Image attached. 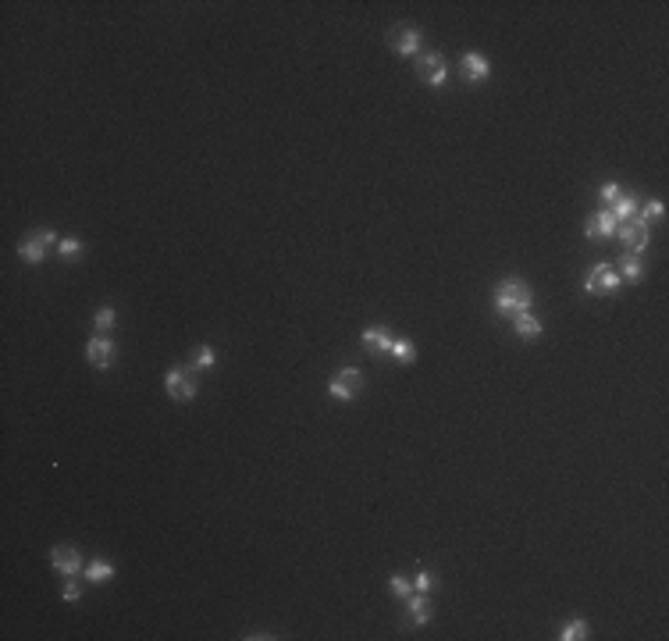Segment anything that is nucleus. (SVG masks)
<instances>
[{
  "label": "nucleus",
  "instance_id": "nucleus-1",
  "mask_svg": "<svg viewBox=\"0 0 669 641\" xmlns=\"http://www.w3.org/2000/svg\"><path fill=\"white\" fill-rule=\"evenodd\" d=\"M495 299V310L499 314H520V310H531V303H534V292L524 278H502L492 292Z\"/></svg>",
  "mask_w": 669,
  "mask_h": 641
},
{
  "label": "nucleus",
  "instance_id": "nucleus-2",
  "mask_svg": "<svg viewBox=\"0 0 669 641\" xmlns=\"http://www.w3.org/2000/svg\"><path fill=\"white\" fill-rule=\"evenodd\" d=\"M620 289V274L613 267V260H598L591 271H588V278H584V292H595V296H609Z\"/></svg>",
  "mask_w": 669,
  "mask_h": 641
},
{
  "label": "nucleus",
  "instance_id": "nucleus-3",
  "mask_svg": "<svg viewBox=\"0 0 669 641\" xmlns=\"http://www.w3.org/2000/svg\"><path fill=\"white\" fill-rule=\"evenodd\" d=\"M417 75H420V82H428V86H445V79H449V65H445V57L442 54H435V50H424V54H417Z\"/></svg>",
  "mask_w": 669,
  "mask_h": 641
},
{
  "label": "nucleus",
  "instance_id": "nucleus-4",
  "mask_svg": "<svg viewBox=\"0 0 669 641\" xmlns=\"http://www.w3.org/2000/svg\"><path fill=\"white\" fill-rule=\"evenodd\" d=\"M164 388L171 399L186 403V399H196V381H193V367H171L164 374Z\"/></svg>",
  "mask_w": 669,
  "mask_h": 641
},
{
  "label": "nucleus",
  "instance_id": "nucleus-5",
  "mask_svg": "<svg viewBox=\"0 0 669 641\" xmlns=\"http://www.w3.org/2000/svg\"><path fill=\"white\" fill-rule=\"evenodd\" d=\"M54 242H61L54 232H47V228H40V232H33L29 239H22V246H18V257L25 260V264H43V257H47V246H54Z\"/></svg>",
  "mask_w": 669,
  "mask_h": 641
},
{
  "label": "nucleus",
  "instance_id": "nucleus-6",
  "mask_svg": "<svg viewBox=\"0 0 669 641\" xmlns=\"http://www.w3.org/2000/svg\"><path fill=\"white\" fill-rule=\"evenodd\" d=\"M613 235H620V242L627 246V253H641V250H648V225L645 221H623V225H616V232Z\"/></svg>",
  "mask_w": 669,
  "mask_h": 641
},
{
  "label": "nucleus",
  "instance_id": "nucleus-7",
  "mask_svg": "<svg viewBox=\"0 0 669 641\" xmlns=\"http://www.w3.org/2000/svg\"><path fill=\"white\" fill-rule=\"evenodd\" d=\"M388 43L395 54H403V57H417L420 54V29L413 25H399V29H392L388 33Z\"/></svg>",
  "mask_w": 669,
  "mask_h": 641
},
{
  "label": "nucleus",
  "instance_id": "nucleus-8",
  "mask_svg": "<svg viewBox=\"0 0 669 641\" xmlns=\"http://www.w3.org/2000/svg\"><path fill=\"white\" fill-rule=\"evenodd\" d=\"M50 567L61 573V577H75L79 567H82V553L75 545H57L54 553H50Z\"/></svg>",
  "mask_w": 669,
  "mask_h": 641
},
{
  "label": "nucleus",
  "instance_id": "nucleus-9",
  "mask_svg": "<svg viewBox=\"0 0 669 641\" xmlns=\"http://www.w3.org/2000/svg\"><path fill=\"white\" fill-rule=\"evenodd\" d=\"M86 360L93 363V367L107 371L111 363H114V342H111V335H97V339H89V342H86Z\"/></svg>",
  "mask_w": 669,
  "mask_h": 641
},
{
  "label": "nucleus",
  "instance_id": "nucleus-10",
  "mask_svg": "<svg viewBox=\"0 0 669 641\" xmlns=\"http://www.w3.org/2000/svg\"><path fill=\"white\" fill-rule=\"evenodd\" d=\"M460 65H463V79H470V82H484L492 75V65H488V57H484L481 50H467Z\"/></svg>",
  "mask_w": 669,
  "mask_h": 641
},
{
  "label": "nucleus",
  "instance_id": "nucleus-11",
  "mask_svg": "<svg viewBox=\"0 0 669 641\" xmlns=\"http://www.w3.org/2000/svg\"><path fill=\"white\" fill-rule=\"evenodd\" d=\"M616 218H613V210L609 207H602L598 214H595V218H588L584 221V232H588V239H609L613 232H616Z\"/></svg>",
  "mask_w": 669,
  "mask_h": 641
},
{
  "label": "nucleus",
  "instance_id": "nucleus-12",
  "mask_svg": "<svg viewBox=\"0 0 669 641\" xmlns=\"http://www.w3.org/2000/svg\"><path fill=\"white\" fill-rule=\"evenodd\" d=\"M360 342L367 346L374 356H388L392 335H388V328H381V324H378V328H367V331H363V335H360Z\"/></svg>",
  "mask_w": 669,
  "mask_h": 641
},
{
  "label": "nucleus",
  "instance_id": "nucleus-13",
  "mask_svg": "<svg viewBox=\"0 0 669 641\" xmlns=\"http://www.w3.org/2000/svg\"><path fill=\"white\" fill-rule=\"evenodd\" d=\"M513 328H516V335H524V339H538V335H541V321L531 310L513 314Z\"/></svg>",
  "mask_w": 669,
  "mask_h": 641
},
{
  "label": "nucleus",
  "instance_id": "nucleus-14",
  "mask_svg": "<svg viewBox=\"0 0 669 641\" xmlns=\"http://www.w3.org/2000/svg\"><path fill=\"white\" fill-rule=\"evenodd\" d=\"M406 606H410V620H413V624H428V620H431V599L424 595V592H420V595H410Z\"/></svg>",
  "mask_w": 669,
  "mask_h": 641
},
{
  "label": "nucleus",
  "instance_id": "nucleus-15",
  "mask_svg": "<svg viewBox=\"0 0 669 641\" xmlns=\"http://www.w3.org/2000/svg\"><path fill=\"white\" fill-rule=\"evenodd\" d=\"M609 210H613V218L623 225V221H630L634 218V214H637V200L630 196V193H620L613 203H609Z\"/></svg>",
  "mask_w": 669,
  "mask_h": 641
},
{
  "label": "nucleus",
  "instance_id": "nucleus-16",
  "mask_svg": "<svg viewBox=\"0 0 669 641\" xmlns=\"http://www.w3.org/2000/svg\"><path fill=\"white\" fill-rule=\"evenodd\" d=\"M641 274H645V264H641V257H637V253H623V257H620V278H623V282H637Z\"/></svg>",
  "mask_w": 669,
  "mask_h": 641
},
{
  "label": "nucleus",
  "instance_id": "nucleus-17",
  "mask_svg": "<svg viewBox=\"0 0 669 641\" xmlns=\"http://www.w3.org/2000/svg\"><path fill=\"white\" fill-rule=\"evenodd\" d=\"M388 356H395L399 363H413V356H417V349H413V342L410 339H403V335H392V346H388Z\"/></svg>",
  "mask_w": 669,
  "mask_h": 641
},
{
  "label": "nucleus",
  "instance_id": "nucleus-18",
  "mask_svg": "<svg viewBox=\"0 0 669 641\" xmlns=\"http://www.w3.org/2000/svg\"><path fill=\"white\" fill-rule=\"evenodd\" d=\"M86 577H89L93 585H104V581H111V577H114V563H107V560H93V563L86 567Z\"/></svg>",
  "mask_w": 669,
  "mask_h": 641
},
{
  "label": "nucleus",
  "instance_id": "nucleus-19",
  "mask_svg": "<svg viewBox=\"0 0 669 641\" xmlns=\"http://www.w3.org/2000/svg\"><path fill=\"white\" fill-rule=\"evenodd\" d=\"M581 638H588V620H570V624H563L559 641H581Z\"/></svg>",
  "mask_w": 669,
  "mask_h": 641
},
{
  "label": "nucleus",
  "instance_id": "nucleus-20",
  "mask_svg": "<svg viewBox=\"0 0 669 641\" xmlns=\"http://www.w3.org/2000/svg\"><path fill=\"white\" fill-rule=\"evenodd\" d=\"M189 367H193V371H207V367H214V346H200Z\"/></svg>",
  "mask_w": 669,
  "mask_h": 641
},
{
  "label": "nucleus",
  "instance_id": "nucleus-21",
  "mask_svg": "<svg viewBox=\"0 0 669 641\" xmlns=\"http://www.w3.org/2000/svg\"><path fill=\"white\" fill-rule=\"evenodd\" d=\"M328 392H331V399H339V403H349L353 395H356V388H349L346 381H339V378H331L328 381Z\"/></svg>",
  "mask_w": 669,
  "mask_h": 641
},
{
  "label": "nucleus",
  "instance_id": "nucleus-22",
  "mask_svg": "<svg viewBox=\"0 0 669 641\" xmlns=\"http://www.w3.org/2000/svg\"><path fill=\"white\" fill-rule=\"evenodd\" d=\"M662 214H666V203H662V200H648V203L641 207V218H637V221L652 225V221H659V218H662Z\"/></svg>",
  "mask_w": 669,
  "mask_h": 641
},
{
  "label": "nucleus",
  "instance_id": "nucleus-23",
  "mask_svg": "<svg viewBox=\"0 0 669 641\" xmlns=\"http://www.w3.org/2000/svg\"><path fill=\"white\" fill-rule=\"evenodd\" d=\"M388 588H392V595H399V599H410V595H413V581H406L403 573H392V577H388Z\"/></svg>",
  "mask_w": 669,
  "mask_h": 641
},
{
  "label": "nucleus",
  "instance_id": "nucleus-24",
  "mask_svg": "<svg viewBox=\"0 0 669 641\" xmlns=\"http://www.w3.org/2000/svg\"><path fill=\"white\" fill-rule=\"evenodd\" d=\"M93 324H97V331H100V335H107V331L114 328V307H100V310H97V317H93Z\"/></svg>",
  "mask_w": 669,
  "mask_h": 641
},
{
  "label": "nucleus",
  "instance_id": "nucleus-25",
  "mask_svg": "<svg viewBox=\"0 0 669 641\" xmlns=\"http://www.w3.org/2000/svg\"><path fill=\"white\" fill-rule=\"evenodd\" d=\"M57 253H61V257H79V253H82V242H79V239H61V242H57Z\"/></svg>",
  "mask_w": 669,
  "mask_h": 641
},
{
  "label": "nucleus",
  "instance_id": "nucleus-26",
  "mask_svg": "<svg viewBox=\"0 0 669 641\" xmlns=\"http://www.w3.org/2000/svg\"><path fill=\"white\" fill-rule=\"evenodd\" d=\"M334 378H339V381H346L349 388H360V385H363V374H360L356 367H342V371L334 374Z\"/></svg>",
  "mask_w": 669,
  "mask_h": 641
},
{
  "label": "nucleus",
  "instance_id": "nucleus-27",
  "mask_svg": "<svg viewBox=\"0 0 669 641\" xmlns=\"http://www.w3.org/2000/svg\"><path fill=\"white\" fill-rule=\"evenodd\" d=\"M598 196H602V200H605V203H613V200H616V196H620V186H616V182H605V186H602V189H598Z\"/></svg>",
  "mask_w": 669,
  "mask_h": 641
},
{
  "label": "nucleus",
  "instance_id": "nucleus-28",
  "mask_svg": "<svg viewBox=\"0 0 669 641\" xmlns=\"http://www.w3.org/2000/svg\"><path fill=\"white\" fill-rule=\"evenodd\" d=\"M413 588H417V592H428V588H431V573L420 570V573L413 577Z\"/></svg>",
  "mask_w": 669,
  "mask_h": 641
},
{
  "label": "nucleus",
  "instance_id": "nucleus-29",
  "mask_svg": "<svg viewBox=\"0 0 669 641\" xmlns=\"http://www.w3.org/2000/svg\"><path fill=\"white\" fill-rule=\"evenodd\" d=\"M61 595H65L68 602H75V599H82V588H79L75 581H68V585H65V592H61Z\"/></svg>",
  "mask_w": 669,
  "mask_h": 641
}]
</instances>
